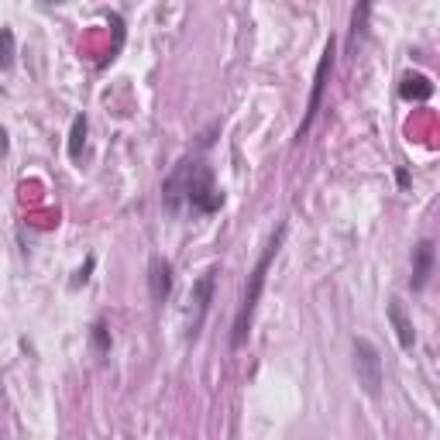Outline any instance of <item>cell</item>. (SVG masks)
I'll list each match as a JSON object with an SVG mask.
<instances>
[{"mask_svg": "<svg viewBox=\"0 0 440 440\" xmlns=\"http://www.w3.org/2000/svg\"><path fill=\"white\" fill-rule=\"evenodd\" d=\"M90 344H93V351H97L100 358L111 355V330H107L104 320H93V327H90Z\"/></svg>", "mask_w": 440, "mask_h": 440, "instance_id": "7c38bea8", "label": "cell"}, {"mask_svg": "<svg viewBox=\"0 0 440 440\" xmlns=\"http://www.w3.org/2000/svg\"><path fill=\"white\" fill-rule=\"evenodd\" d=\"M148 292H152L155 303H165L169 292H172V262L162 258V255H155L148 262Z\"/></svg>", "mask_w": 440, "mask_h": 440, "instance_id": "ba28073f", "label": "cell"}, {"mask_svg": "<svg viewBox=\"0 0 440 440\" xmlns=\"http://www.w3.org/2000/svg\"><path fill=\"white\" fill-rule=\"evenodd\" d=\"M93 269H97V258H93V255H86L83 269L76 272V276H73V289H80V285H86V282H90V272H93Z\"/></svg>", "mask_w": 440, "mask_h": 440, "instance_id": "9a60e30c", "label": "cell"}, {"mask_svg": "<svg viewBox=\"0 0 440 440\" xmlns=\"http://www.w3.org/2000/svg\"><path fill=\"white\" fill-rule=\"evenodd\" d=\"M217 131H220V124H210V127L203 131V138H200V148H210V145H213V134H217Z\"/></svg>", "mask_w": 440, "mask_h": 440, "instance_id": "2e32d148", "label": "cell"}, {"mask_svg": "<svg viewBox=\"0 0 440 440\" xmlns=\"http://www.w3.org/2000/svg\"><path fill=\"white\" fill-rule=\"evenodd\" d=\"M330 73H334V38L327 41L320 55V66H317V76H313V90H310V100H306V114H303V124L296 131V141H303L313 127V120L320 114V104H323V93H327V83H330Z\"/></svg>", "mask_w": 440, "mask_h": 440, "instance_id": "277c9868", "label": "cell"}, {"mask_svg": "<svg viewBox=\"0 0 440 440\" xmlns=\"http://www.w3.org/2000/svg\"><path fill=\"white\" fill-rule=\"evenodd\" d=\"M282 241H285V224L276 227V234H272V241L265 244L258 265H255L251 276H248V285H244V292H241L238 317H234V330H231V348H244V341H248V330H251L255 310H258V299H262V289H265V276H269V269H272V258L279 255Z\"/></svg>", "mask_w": 440, "mask_h": 440, "instance_id": "7a4b0ae2", "label": "cell"}, {"mask_svg": "<svg viewBox=\"0 0 440 440\" xmlns=\"http://www.w3.org/2000/svg\"><path fill=\"white\" fill-rule=\"evenodd\" d=\"M213 285H217V272H203L200 279L193 282V296H190V327H186V337L197 341L200 337V327L210 313V299H213Z\"/></svg>", "mask_w": 440, "mask_h": 440, "instance_id": "5b68a950", "label": "cell"}, {"mask_svg": "<svg viewBox=\"0 0 440 440\" xmlns=\"http://www.w3.org/2000/svg\"><path fill=\"white\" fill-rule=\"evenodd\" d=\"M399 97L406 100V104H423V100H430L434 97V83L427 80V76H402V83H399Z\"/></svg>", "mask_w": 440, "mask_h": 440, "instance_id": "30bf717a", "label": "cell"}, {"mask_svg": "<svg viewBox=\"0 0 440 440\" xmlns=\"http://www.w3.org/2000/svg\"><path fill=\"white\" fill-rule=\"evenodd\" d=\"M396 183H399V190H409V169H406V165L396 169Z\"/></svg>", "mask_w": 440, "mask_h": 440, "instance_id": "e0dca14e", "label": "cell"}, {"mask_svg": "<svg viewBox=\"0 0 440 440\" xmlns=\"http://www.w3.org/2000/svg\"><path fill=\"white\" fill-rule=\"evenodd\" d=\"M7 148H10V145H7V131H3V127H0V159H3V155H7Z\"/></svg>", "mask_w": 440, "mask_h": 440, "instance_id": "ac0fdd59", "label": "cell"}, {"mask_svg": "<svg viewBox=\"0 0 440 440\" xmlns=\"http://www.w3.org/2000/svg\"><path fill=\"white\" fill-rule=\"evenodd\" d=\"M107 21L114 24V48H111V59H118L120 45H124V21H120V14H107Z\"/></svg>", "mask_w": 440, "mask_h": 440, "instance_id": "5bb4252c", "label": "cell"}, {"mask_svg": "<svg viewBox=\"0 0 440 440\" xmlns=\"http://www.w3.org/2000/svg\"><path fill=\"white\" fill-rule=\"evenodd\" d=\"M351 351H355V375H358V385L364 389V396L378 399V396H382V382H385L378 348H375L368 337H355V341H351Z\"/></svg>", "mask_w": 440, "mask_h": 440, "instance_id": "3957f363", "label": "cell"}, {"mask_svg": "<svg viewBox=\"0 0 440 440\" xmlns=\"http://www.w3.org/2000/svg\"><path fill=\"white\" fill-rule=\"evenodd\" d=\"M86 131H90V120H86V114H76V118H73V131H69V159H80V155H83Z\"/></svg>", "mask_w": 440, "mask_h": 440, "instance_id": "8fae6325", "label": "cell"}, {"mask_svg": "<svg viewBox=\"0 0 440 440\" xmlns=\"http://www.w3.org/2000/svg\"><path fill=\"white\" fill-rule=\"evenodd\" d=\"M434 258H437V251H434V241L430 238H423L413 248V276H409L413 292H423V289H427L430 272H434Z\"/></svg>", "mask_w": 440, "mask_h": 440, "instance_id": "8992f818", "label": "cell"}, {"mask_svg": "<svg viewBox=\"0 0 440 440\" xmlns=\"http://www.w3.org/2000/svg\"><path fill=\"white\" fill-rule=\"evenodd\" d=\"M162 206L172 217L193 213V217H210L224 206V190L213 179V169L203 159H183L162 183Z\"/></svg>", "mask_w": 440, "mask_h": 440, "instance_id": "6da1fadb", "label": "cell"}, {"mask_svg": "<svg viewBox=\"0 0 440 440\" xmlns=\"http://www.w3.org/2000/svg\"><path fill=\"white\" fill-rule=\"evenodd\" d=\"M14 66V31L0 28V73H7Z\"/></svg>", "mask_w": 440, "mask_h": 440, "instance_id": "4fadbf2b", "label": "cell"}, {"mask_svg": "<svg viewBox=\"0 0 440 440\" xmlns=\"http://www.w3.org/2000/svg\"><path fill=\"white\" fill-rule=\"evenodd\" d=\"M368 17H371V0H358L351 14V35H348V52L355 55L358 45L368 38Z\"/></svg>", "mask_w": 440, "mask_h": 440, "instance_id": "9c48e42d", "label": "cell"}, {"mask_svg": "<svg viewBox=\"0 0 440 440\" xmlns=\"http://www.w3.org/2000/svg\"><path fill=\"white\" fill-rule=\"evenodd\" d=\"M385 317H389L396 337H399V348L402 351H413V348H416V330H413V320L406 317V306H402L399 296H392V299L385 303Z\"/></svg>", "mask_w": 440, "mask_h": 440, "instance_id": "52a82bcc", "label": "cell"}]
</instances>
